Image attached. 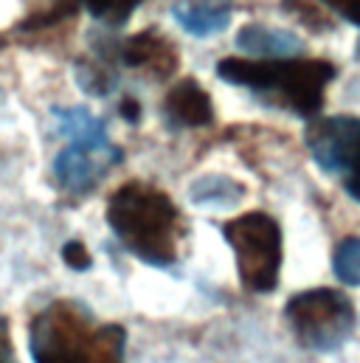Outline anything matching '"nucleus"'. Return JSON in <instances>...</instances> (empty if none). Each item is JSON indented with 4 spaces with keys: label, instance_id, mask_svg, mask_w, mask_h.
Returning <instances> with one entry per match:
<instances>
[{
    "label": "nucleus",
    "instance_id": "f257e3e1",
    "mask_svg": "<svg viewBox=\"0 0 360 363\" xmlns=\"http://www.w3.org/2000/svg\"><path fill=\"white\" fill-rule=\"evenodd\" d=\"M217 77L234 88H245L279 110L301 118H315L324 107V93L338 77L330 60H248L225 57L217 62Z\"/></svg>",
    "mask_w": 360,
    "mask_h": 363
},
{
    "label": "nucleus",
    "instance_id": "f03ea898",
    "mask_svg": "<svg viewBox=\"0 0 360 363\" xmlns=\"http://www.w3.org/2000/svg\"><path fill=\"white\" fill-rule=\"evenodd\" d=\"M107 223L113 234L150 265H169L175 259L178 240V208L155 186L127 183L121 186L107 206Z\"/></svg>",
    "mask_w": 360,
    "mask_h": 363
},
{
    "label": "nucleus",
    "instance_id": "7ed1b4c3",
    "mask_svg": "<svg viewBox=\"0 0 360 363\" xmlns=\"http://www.w3.org/2000/svg\"><path fill=\"white\" fill-rule=\"evenodd\" d=\"M223 237L237 254L242 281L259 293L273 290L281 265V231L276 220L262 211H251L223 225Z\"/></svg>",
    "mask_w": 360,
    "mask_h": 363
},
{
    "label": "nucleus",
    "instance_id": "20e7f679",
    "mask_svg": "<svg viewBox=\"0 0 360 363\" xmlns=\"http://www.w3.org/2000/svg\"><path fill=\"white\" fill-rule=\"evenodd\" d=\"M287 315L296 333L301 335V341L315 350L341 347L355 327L352 301L332 290H310L296 296L287 304Z\"/></svg>",
    "mask_w": 360,
    "mask_h": 363
},
{
    "label": "nucleus",
    "instance_id": "39448f33",
    "mask_svg": "<svg viewBox=\"0 0 360 363\" xmlns=\"http://www.w3.org/2000/svg\"><path fill=\"white\" fill-rule=\"evenodd\" d=\"M358 138L360 121L355 116H330V118H310L304 130V144L313 155V161L330 172L341 175L349 197L358 200Z\"/></svg>",
    "mask_w": 360,
    "mask_h": 363
},
{
    "label": "nucleus",
    "instance_id": "423d86ee",
    "mask_svg": "<svg viewBox=\"0 0 360 363\" xmlns=\"http://www.w3.org/2000/svg\"><path fill=\"white\" fill-rule=\"evenodd\" d=\"M121 161V150L107 138L96 141H68L65 150L54 158V178L62 189L85 194Z\"/></svg>",
    "mask_w": 360,
    "mask_h": 363
},
{
    "label": "nucleus",
    "instance_id": "0eeeda50",
    "mask_svg": "<svg viewBox=\"0 0 360 363\" xmlns=\"http://www.w3.org/2000/svg\"><path fill=\"white\" fill-rule=\"evenodd\" d=\"M118 60L127 68L152 74L155 79H169L180 68V54L175 43L155 28H144V31L127 37L118 45Z\"/></svg>",
    "mask_w": 360,
    "mask_h": 363
},
{
    "label": "nucleus",
    "instance_id": "6e6552de",
    "mask_svg": "<svg viewBox=\"0 0 360 363\" xmlns=\"http://www.w3.org/2000/svg\"><path fill=\"white\" fill-rule=\"evenodd\" d=\"M164 121L172 127V130H183V127H208L214 121V104H211V96L208 91L186 77L180 79L172 91L167 93L164 99Z\"/></svg>",
    "mask_w": 360,
    "mask_h": 363
},
{
    "label": "nucleus",
    "instance_id": "1a4fd4ad",
    "mask_svg": "<svg viewBox=\"0 0 360 363\" xmlns=\"http://www.w3.org/2000/svg\"><path fill=\"white\" fill-rule=\"evenodd\" d=\"M237 48L259 60H296L307 51L304 40L287 28H268L262 23H248L237 34Z\"/></svg>",
    "mask_w": 360,
    "mask_h": 363
},
{
    "label": "nucleus",
    "instance_id": "9d476101",
    "mask_svg": "<svg viewBox=\"0 0 360 363\" xmlns=\"http://www.w3.org/2000/svg\"><path fill=\"white\" fill-rule=\"evenodd\" d=\"M172 14L186 34L214 37L231 26L234 0H178Z\"/></svg>",
    "mask_w": 360,
    "mask_h": 363
},
{
    "label": "nucleus",
    "instance_id": "9b49d317",
    "mask_svg": "<svg viewBox=\"0 0 360 363\" xmlns=\"http://www.w3.org/2000/svg\"><path fill=\"white\" fill-rule=\"evenodd\" d=\"M96 45H99L96 57L93 54L82 57L77 62L74 74H77V85L88 96H107L118 85V77H116V68H113V54H110L113 48L104 45V43H96Z\"/></svg>",
    "mask_w": 360,
    "mask_h": 363
},
{
    "label": "nucleus",
    "instance_id": "f8f14e48",
    "mask_svg": "<svg viewBox=\"0 0 360 363\" xmlns=\"http://www.w3.org/2000/svg\"><path fill=\"white\" fill-rule=\"evenodd\" d=\"M57 124L68 141H96L107 138V127L101 118H96L88 107H54Z\"/></svg>",
    "mask_w": 360,
    "mask_h": 363
},
{
    "label": "nucleus",
    "instance_id": "ddd939ff",
    "mask_svg": "<svg viewBox=\"0 0 360 363\" xmlns=\"http://www.w3.org/2000/svg\"><path fill=\"white\" fill-rule=\"evenodd\" d=\"M245 194V189L231 178H200V181L191 186V200L197 206H234L240 203Z\"/></svg>",
    "mask_w": 360,
    "mask_h": 363
},
{
    "label": "nucleus",
    "instance_id": "4468645a",
    "mask_svg": "<svg viewBox=\"0 0 360 363\" xmlns=\"http://www.w3.org/2000/svg\"><path fill=\"white\" fill-rule=\"evenodd\" d=\"M77 11V0H48V6L31 11L20 26L17 34H34V31H45L51 26H60L62 20H68Z\"/></svg>",
    "mask_w": 360,
    "mask_h": 363
},
{
    "label": "nucleus",
    "instance_id": "2eb2a0df",
    "mask_svg": "<svg viewBox=\"0 0 360 363\" xmlns=\"http://www.w3.org/2000/svg\"><path fill=\"white\" fill-rule=\"evenodd\" d=\"M77 6H85L99 23L116 28L130 20V14L141 6V0H77Z\"/></svg>",
    "mask_w": 360,
    "mask_h": 363
},
{
    "label": "nucleus",
    "instance_id": "dca6fc26",
    "mask_svg": "<svg viewBox=\"0 0 360 363\" xmlns=\"http://www.w3.org/2000/svg\"><path fill=\"white\" fill-rule=\"evenodd\" d=\"M335 276L355 287L360 281V242L358 237H347L335 251Z\"/></svg>",
    "mask_w": 360,
    "mask_h": 363
},
{
    "label": "nucleus",
    "instance_id": "f3484780",
    "mask_svg": "<svg viewBox=\"0 0 360 363\" xmlns=\"http://www.w3.org/2000/svg\"><path fill=\"white\" fill-rule=\"evenodd\" d=\"M62 259H65V265L74 268V271H88L90 268V254L85 251L82 242H68V245L62 248Z\"/></svg>",
    "mask_w": 360,
    "mask_h": 363
},
{
    "label": "nucleus",
    "instance_id": "a211bd4d",
    "mask_svg": "<svg viewBox=\"0 0 360 363\" xmlns=\"http://www.w3.org/2000/svg\"><path fill=\"white\" fill-rule=\"evenodd\" d=\"M332 11H338L347 23H352V26H358L360 20V0H324Z\"/></svg>",
    "mask_w": 360,
    "mask_h": 363
},
{
    "label": "nucleus",
    "instance_id": "6ab92c4d",
    "mask_svg": "<svg viewBox=\"0 0 360 363\" xmlns=\"http://www.w3.org/2000/svg\"><path fill=\"white\" fill-rule=\"evenodd\" d=\"M118 113H121V118H124L127 124H138V121H141V104H138V99L124 96V99L118 101Z\"/></svg>",
    "mask_w": 360,
    "mask_h": 363
}]
</instances>
